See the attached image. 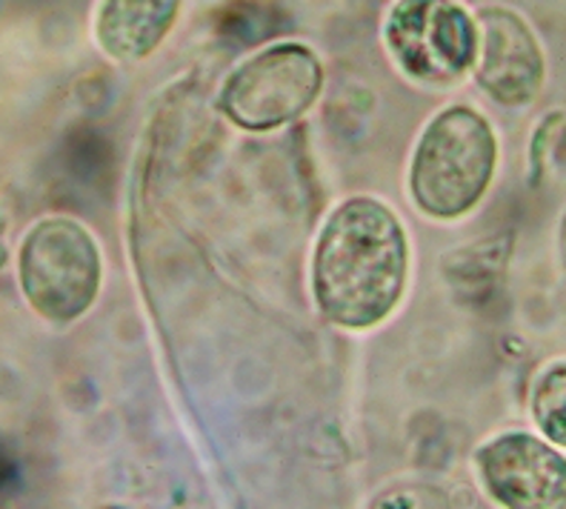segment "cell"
I'll return each mask as SVG.
<instances>
[{"instance_id":"6da1fadb","label":"cell","mask_w":566,"mask_h":509,"mask_svg":"<svg viewBox=\"0 0 566 509\" xmlns=\"http://www.w3.org/2000/svg\"><path fill=\"white\" fill-rule=\"evenodd\" d=\"M407 272V232L387 204L360 195L332 209L312 254L321 315L346 330H369L398 307Z\"/></svg>"},{"instance_id":"7a4b0ae2","label":"cell","mask_w":566,"mask_h":509,"mask_svg":"<svg viewBox=\"0 0 566 509\" xmlns=\"http://www.w3.org/2000/svg\"><path fill=\"white\" fill-rule=\"evenodd\" d=\"M495 160L490 121L470 106H449L429 121L415 146L412 200L432 218H461L490 189Z\"/></svg>"},{"instance_id":"3957f363","label":"cell","mask_w":566,"mask_h":509,"mask_svg":"<svg viewBox=\"0 0 566 509\" xmlns=\"http://www.w3.org/2000/svg\"><path fill=\"white\" fill-rule=\"evenodd\" d=\"M21 290L52 324H72L101 290V249L77 220L43 218L29 229L18 254Z\"/></svg>"},{"instance_id":"277c9868","label":"cell","mask_w":566,"mask_h":509,"mask_svg":"<svg viewBox=\"0 0 566 509\" xmlns=\"http://www.w3.org/2000/svg\"><path fill=\"white\" fill-rule=\"evenodd\" d=\"M324 86V66L304 43H272L238 66L218 95V110L249 132H270L304 115Z\"/></svg>"},{"instance_id":"5b68a950","label":"cell","mask_w":566,"mask_h":509,"mask_svg":"<svg viewBox=\"0 0 566 509\" xmlns=\"http://www.w3.org/2000/svg\"><path fill=\"white\" fill-rule=\"evenodd\" d=\"M384 38L395 63L421 83H455L475 66L478 29L458 3H395Z\"/></svg>"},{"instance_id":"8992f818","label":"cell","mask_w":566,"mask_h":509,"mask_svg":"<svg viewBox=\"0 0 566 509\" xmlns=\"http://www.w3.org/2000/svg\"><path fill=\"white\" fill-rule=\"evenodd\" d=\"M475 467L504 509H566L564 455L535 435H497L478 449Z\"/></svg>"},{"instance_id":"52a82bcc","label":"cell","mask_w":566,"mask_h":509,"mask_svg":"<svg viewBox=\"0 0 566 509\" xmlns=\"http://www.w3.org/2000/svg\"><path fill=\"white\" fill-rule=\"evenodd\" d=\"M475 77L504 106H526L544 83V55L521 14L510 9L478 12Z\"/></svg>"},{"instance_id":"ba28073f","label":"cell","mask_w":566,"mask_h":509,"mask_svg":"<svg viewBox=\"0 0 566 509\" xmlns=\"http://www.w3.org/2000/svg\"><path fill=\"white\" fill-rule=\"evenodd\" d=\"M175 0H109L97 12V43L115 61H140L169 35Z\"/></svg>"},{"instance_id":"9c48e42d","label":"cell","mask_w":566,"mask_h":509,"mask_svg":"<svg viewBox=\"0 0 566 509\" xmlns=\"http://www.w3.org/2000/svg\"><path fill=\"white\" fill-rule=\"evenodd\" d=\"M564 359L553 361L541 372V378L532 386V415L538 420L541 433L553 440L555 447L566 444V427H564Z\"/></svg>"},{"instance_id":"30bf717a","label":"cell","mask_w":566,"mask_h":509,"mask_svg":"<svg viewBox=\"0 0 566 509\" xmlns=\"http://www.w3.org/2000/svg\"><path fill=\"white\" fill-rule=\"evenodd\" d=\"M373 509H452V501L443 489L415 484V487H392L380 492L373 501Z\"/></svg>"},{"instance_id":"8fae6325","label":"cell","mask_w":566,"mask_h":509,"mask_svg":"<svg viewBox=\"0 0 566 509\" xmlns=\"http://www.w3.org/2000/svg\"><path fill=\"white\" fill-rule=\"evenodd\" d=\"M560 132H564V112L558 110L553 115H546L544 126L532 138V180H538L544 175L546 152H555L560 158Z\"/></svg>"}]
</instances>
